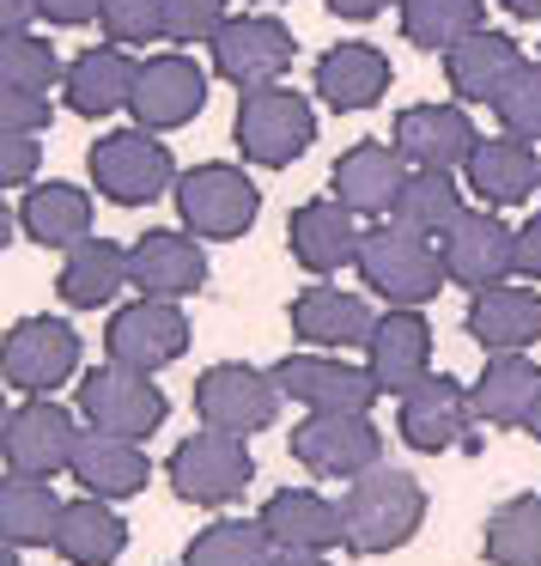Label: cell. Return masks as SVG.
Returning <instances> with one entry per match:
<instances>
[{"label":"cell","mask_w":541,"mask_h":566,"mask_svg":"<svg viewBox=\"0 0 541 566\" xmlns=\"http://www.w3.org/2000/svg\"><path fill=\"white\" fill-rule=\"evenodd\" d=\"M347 512V554H395L426 524V488L407 469H365L341 500Z\"/></svg>","instance_id":"obj_1"},{"label":"cell","mask_w":541,"mask_h":566,"mask_svg":"<svg viewBox=\"0 0 541 566\" xmlns=\"http://www.w3.org/2000/svg\"><path fill=\"white\" fill-rule=\"evenodd\" d=\"M359 281L395 311H420L426 298H438V286H450L444 274V250H432V238L407 232V226H371L365 250H359Z\"/></svg>","instance_id":"obj_2"},{"label":"cell","mask_w":541,"mask_h":566,"mask_svg":"<svg viewBox=\"0 0 541 566\" xmlns=\"http://www.w3.org/2000/svg\"><path fill=\"white\" fill-rule=\"evenodd\" d=\"M237 153L250 165H268V171H286L293 159H305L310 140H317V111L310 98L286 86H262V92H244L237 98Z\"/></svg>","instance_id":"obj_3"},{"label":"cell","mask_w":541,"mask_h":566,"mask_svg":"<svg viewBox=\"0 0 541 566\" xmlns=\"http://www.w3.org/2000/svg\"><path fill=\"white\" fill-rule=\"evenodd\" d=\"M165 475H171V493L183 505H225L256 481V457H250V444L237 439V432L201 427L171 451Z\"/></svg>","instance_id":"obj_4"},{"label":"cell","mask_w":541,"mask_h":566,"mask_svg":"<svg viewBox=\"0 0 541 566\" xmlns=\"http://www.w3.org/2000/svg\"><path fill=\"white\" fill-rule=\"evenodd\" d=\"M92 184L116 201V208H147L159 201L177 177V159L152 128H123V135H104L92 140Z\"/></svg>","instance_id":"obj_5"},{"label":"cell","mask_w":541,"mask_h":566,"mask_svg":"<svg viewBox=\"0 0 541 566\" xmlns=\"http://www.w3.org/2000/svg\"><path fill=\"white\" fill-rule=\"evenodd\" d=\"M177 213H183V226L195 238H244L250 226H256V213H262V189L250 184L237 165H220V159H208V165H189L183 171V184H177Z\"/></svg>","instance_id":"obj_6"},{"label":"cell","mask_w":541,"mask_h":566,"mask_svg":"<svg viewBox=\"0 0 541 566\" xmlns=\"http://www.w3.org/2000/svg\"><path fill=\"white\" fill-rule=\"evenodd\" d=\"M86 439V427H74L62 402L50 396H31L7 415V432H0V457H7V475H31V481H50L62 469H74V451Z\"/></svg>","instance_id":"obj_7"},{"label":"cell","mask_w":541,"mask_h":566,"mask_svg":"<svg viewBox=\"0 0 541 566\" xmlns=\"http://www.w3.org/2000/svg\"><path fill=\"white\" fill-rule=\"evenodd\" d=\"M195 415L213 432L250 439V432L274 427V415H280V384H274V371H256L244 359H220L195 384Z\"/></svg>","instance_id":"obj_8"},{"label":"cell","mask_w":541,"mask_h":566,"mask_svg":"<svg viewBox=\"0 0 541 566\" xmlns=\"http://www.w3.org/2000/svg\"><path fill=\"white\" fill-rule=\"evenodd\" d=\"M79 415H86L98 432H116V439L147 444L152 432L165 427L171 402H165V390L152 378H140V371L98 366V371H86V378H79Z\"/></svg>","instance_id":"obj_9"},{"label":"cell","mask_w":541,"mask_h":566,"mask_svg":"<svg viewBox=\"0 0 541 566\" xmlns=\"http://www.w3.org/2000/svg\"><path fill=\"white\" fill-rule=\"evenodd\" d=\"M183 347H189V317L171 298H135V305H123L110 317V329H104L110 366L140 371V378H152L159 366L183 359Z\"/></svg>","instance_id":"obj_10"},{"label":"cell","mask_w":541,"mask_h":566,"mask_svg":"<svg viewBox=\"0 0 541 566\" xmlns=\"http://www.w3.org/2000/svg\"><path fill=\"white\" fill-rule=\"evenodd\" d=\"M274 384L310 415H371V402L383 396L371 366H347L341 354H293L274 366Z\"/></svg>","instance_id":"obj_11"},{"label":"cell","mask_w":541,"mask_h":566,"mask_svg":"<svg viewBox=\"0 0 541 566\" xmlns=\"http://www.w3.org/2000/svg\"><path fill=\"white\" fill-rule=\"evenodd\" d=\"M293 457L310 475L359 481L383 463V432L371 427V415H305L293 427Z\"/></svg>","instance_id":"obj_12"},{"label":"cell","mask_w":541,"mask_h":566,"mask_svg":"<svg viewBox=\"0 0 541 566\" xmlns=\"http://www.w3.org/2000/svg\"><path fill=\"white\" fill-rule=\"evenodd\" d=\"M0 366H7V384L19 396H50L79 371V335L62 317H25L7 329Z\"/></svg>","instance_id":"obj_13"},{"label":"cell","mask_w":541,"mask_h":566,"mask_svg":"<svg viewBox=\"0 0 541 566\" xmlns=\"http://www.w3.org/2000/svg\"><path fill=\"white\" fill-rule=\"evenodd\" d=\"M208 50H213V74L244 86V92L274 86V80H286V67H293V38H286V25L268 13L225 19Z\"/></svg>","instance_id":"obj_14"},{"label":"cell","mask_w":541,"mask_h":566,"mask_svg":"<svg viewBox=\"0 0 541 566\" xmlns=\"http://www.w3.org/2000/svg\"><path fill=\"white\" fill-rule=\"evenodd\" d=\"M444 250V274L468 293H487V286H505L517 274V226H505L499 213L468 208L450 232L438 238Z\"/></svg>","instance_id":"obj_15"},{"label":"cell","mask_w":541,"mask_h":566,"mask_svg":"<svg viewBox=\"0 0 541 566\" xmlns=\"http://www.w3.org/2000/svg\"><path fill=\"white\" fill-rule=\"evenodd\" d=\"M390 147L402 159H414V171H456V165L475 159V123H468L463 104H407L390 128Z\"/></svg>","instance_id":"obj_16"},{"label":"cell","mask_w":541,"mask_h":566,"mask_svg":"<svg viewBox=\"0 0 541 566\" xmlns=\"http://www.w3.org/2000/svg\"><path fill=\"white\" fill-rule=\"evenodd\" d=\"M286 244H293V262L305 274H341L347 262H359L365 250V232H359V213L341 208L335 196L298 201L293 220H286Z\"/></svg>","instance_id":"obj_17"},{"label":"cell","mask_w":541,"mask_h":566,"mask_svg":"<svg viewBox=\"0 0 541 566\" xmlns=\"http://www.w3.org/2000/svg\"><path fill=\"white\" fill-rule=\"evenodd\" d=\"M475 396L463 390L456 378H420L414 390L402 396V415H395V427H402V439L414 444V451H450V444H463V451H475Z\"/></svg>","instance_id":"obj_18"},{"label":"cell","mask_w":541,"mask_h":566,"mask_svg":"<svg viewBox=\"0 0 541 566\" xmlns=\"http://www.w3.org/2000/svg\"><path fill=\"white\" fill-rule=\"evenodd\" d=\"M201 104H208V74H201L189 55H152V62H140V80H135V128H183L201 116Z\"/></svg>","instance_id":"obj_19"},{"label":"cell","mask_w":541,"mask_h":566,"mask_svg":"<svg viewBox=\"0 0 541 566\" xmlns=\"http://www.w3.org/2000/svg\"><path fill=\"white\" fill-rule=\"evenodd\" d=\"M256 524L268 530L274 548L329 554L335 542L347 548V512L335 500H322V493H310V488H274L268 500H262Z\"/></svg>","instance_id":"obj_20"},{"label":"cell","mask_w":541,"mask_h":566,"mask_svg":"<svg viewBox=\"0 0 541 566\" xmlns=\"http://www.w3.org/2000/svg\"><path fill=\"white\" fill-rule=\"evenodd\" d=\"M329 184H335V201H341V208L365 213V220H383V213H395V201H402L407 165H402V153L383 147V140H359V147H347L341 159H335Z\"/></svg>","instance_id":"obj_21"},{"label":"cell","mask_w":541,"mask_h":566,"mask_svg":"<svg viewBox=\"0 0 541 566\" xmlns=\"http://www.w3.org/2000/svg\"><path fill=\"white\" fill-rule=\"evenodd\" d=\"M365 366L383 396H407L420 378H432V323L420 311H383L365 342Z\"/></svg>","instance_id":"obj_22"},{"label":"cell","mask_w":541,"mask_h":566,"mask_svg":"<svg viewBox=\"0 0 541 566\" xmlns=\"http://www.w3.org/2000/svg\"><path fill=\"white\" fill-rule=\"evenodd\" d=\"M128 262H135L140 298H171L177 305V298L208 286V256H201L195 232H140Z\"/></svg>","instance_id":"obj_23"},{"label":"cell","mask_w":541,"mask_h":566,"mask_svg":"<svg viewBox=\"0 0 541 566\" xmlns=\"http://www.w3.org/2000/svg\"><path fill=\"white\" fill-rule=\"evenodd\" d=\"M371 329H378V317H371V305L359 293H341V286H305V293L293 298V335L305 347H329V354H341V347H365Z\"/></svg>","instance_id":"obj_24"},{"label":"cell","mask_w":541,"mask_h":566,"mask_svg":"<svg viewBox=\"0 0 541 566\" xmlns=\"http://www.w3.org/2000/svg\"><path fill=\"white\" fill-rule=\"evenodd\" d=\"M523 67H529L523 50L511 38H499V31H475L468 43H456L444 55V80H450V92L463 104H499Z\"/></svg>","instance_id":"obj_25"},{"label":"cell","mask_w":541,"mask_h":566,"mask_svg":"<svg viewBox=\"0 0 541 566\" xmlns=\"http://www.w3.org/2000/svg\"><path fill=\"white\" fill-rule=\"evenodd\" d=\"M468 335L487 354H523L541 342V293L535 286H487L468 298Z\"/></svg>","instance_id":"obj_26"},{"label":"cell","mask_w":541,"mask_h":566,"mask_svg":"<svg viewBox=\"0 0 541 566\" xmlns=\"http://www.w3.org/2000/svg\"><path fill=\"white\" fill-rule=\"evenodd\" d=\"M390 92V55L371 50V43H335L317 55V98L335 116L371 111V104Z\"/></svg>","instance_id":"obj_27"},{"label":"cell","mask_w":541,"mask_h":566,"mask_svg":"<svg viewBox=\"0 0 541 566\" xmlns=\"http://www.w3.org/2000/svg\"><path fill=\"white\" fill-rule=\"evenodd\" d=\"M67 475H74L92 500H135V493L152 481V463H147V451H140L135 439H116V432L86 427Z\"/></svg>","instance_id":"obj_28"},{"label":"cell","mask_w":541,"mask_h":566,"mask_svg":"<svg viewBox=\"0 0 541 566\" xmlns=\"http://www.w3.org/2000/svg\"><path fill=\"white\" fill-rule=\"evenodd\" d=\"M468 184H475V196L492 201V208H523L541 189V153L517 135H492V140H480L475 159H468Z\"/></svg>","instance_id":"obj_29"},{"label":"cell","mask_w":541,"mask_h":566,"mask_svg":"<svg viewBox=\"0 0 541 566\" xmlns=\"http://www.w3.org/2000/svg\"><path fill=\"white\" fill-rule=\"evenodd\" d=\"M135 80H140V67L128 62V50H116V43H98V50H86V55H74L67 62V111L74 116H110V111H123V104H135Z\"/></svg>","instance_id":"obj_30"},{"label":"cell","mask_w":541,"mask_h":566,"mask_svg":"<svg viewBox=\"0 0 541 566\" xmlns=\"http://www.w3.org/2000/svg\"><path fill=\"white\" fill-rule=\"evenodd\" d=\"M128 281H135L128 250L110 244V238H86L79 250H67L62 274H55V293H62V305H74V311H98V305H110Z\"/></svg>","instance_id":"obj_31"},{"label":"cell","mask_w":541,"mask_h":566,"mask_svg":"<svg viewBox=\"0 0 541 566\" xmlns=\"http://www.w3.org/2000/svg\"><path fill=\"white\" fill-rule=\"evenodd\" d=\"M19 226L43 250H79L92 238V196L79 184H38L19 201Z\"/></svg>","instance_id":"obj_32"},{"label":"cell","mask_w":541,"mask_h":566,"mask_svg":"<svg viewBox=\"0 0 541 566\" xmlns=\"http://www.w3.org/2000/svg\"><path fill=\"white\" fill-rule=\"evenodd\" d=\"M55 554H62L67 566H110L116 554L128 548V524L110 512L104 500H67L62 505V524H55Z\"/></svg>","instance_id":"obj_33"},{"label":"cell","mask_w":541,"mask_h":566,"mask_svg":"<svg viewBox=\"0 0 541 566\" xmlns=\"http://www.w3.org/2000/svg\"><path fill=\"white\" fill-rule=\"evenodd\" d=\"M468 396H475L480 420H492V427H523L535 396H541V371L529 366V354H492Z\"/></svg>","instance_id":"obj_34"},{"label":"cell","mask_w":541,"mask_h":566,"mask_svg":"<svg viewBox=\"0 0 541 566\" xmlns=\"http://www.w3.org/2000/svg\"><path fill=\"white\" fill-rule=\"evenodd\" d=\"M0 524H7V548H50L55 524H62V500L50 481L7 475L0 481Z\"/></svg>","instance_id":"obj_35"},{"label":"cell","mask_w":541,"mask_h":566,"mask_svg":"<svg viewBox=\"0 0 541 566\" xmlns=\"http://www.w3.org/2000/svg\"><path fill=\"white\" fill-rule=\"evenodd\" d=\"M475 31H487V7L480 0H407L402 7V38L414 50H444L468 43Z\"/></svg>","instance_id":"obj_36"},{"label":"cell","mask_w":541,"mask_h":566,"mask_svg":"<svg viewBox=\"0 0 541 566\" xmlns=\"http://www.w3.org/2000/svg\"><path fill=\"white\" fill-rule=\"evenodd\" d=\"M463 189H456V177L450 171H407V184H402V201H395V213L390 220L395 226H407V232H420V238H432V232H450L456 220H463Z\"/></svg>","instance_id":"obj_37"},{"label":"cell","mask_w":541,"mask_h":566,"mask_svg":"<svg viewBox=\"0 0 541 566\" xmlns=\"http://www.w3.org/2000/svg\"><path fill=\"white\" fill-rule=\"evenodd\" d=\"M480 554L492 566H541V493H517L487 517Z\"/></svg>","instance_id":"obj_38"},{"label":"cell","mask_w":541,"mask_h":566,"mask_svg":"<svg viewBox=\"0 0 541 566\" xmlns=\"http://www.w3.org/2000/svg\"><path fill=\"white\" fill-rule=\"evenodd\" d=\"M274 542L268 530L256 524V517H220V524H208L195 542H189V560L183 566H268Z\"/></svg>","instance_id":"obj_39"},{"label":"cell","mask_w":541,"mask_h":566,"mask_svg":"<svg viewBox=\"0 0 541 566\" xmlns=\"http://www.w3.org/2000/svg\"><path fill=\"white\" fill-rule=\"evenodd\" d=\"M0 80H7V92H43V98H50V86L67 74H62V62H55V43L25 31V38L0 43Z\"/></svg>","instance_id":"obj_40"},{"label":"cell","mask_w":541,"mask_h":566,"mask_svg":"<svg viewBox=\"0 0 541 566\" xmlns=\"http://www.w3.org/2000/svg\"><path fill=\"white\" fill-rule=\"evenodd\" d=\"M104 38L116 50H135V43L165 38V0H104Z\"/></svg>","instance_id":"obj_41"},{"label":"cell","mask_w":541,"mask_h":566,"mask_svg":"<svg viewBox=\"0 0 541 566\" xmlns=\"http://www.w3.org/2000/svg\"><path fill=\"white\" fill-rule=\"evenodd\" d=\"M492 111H499L505 135H517V140H529V147H535V140H541V62H529Z\"/></svg>","instance_id":"obj_42"},{"label":"cell","mask_w":541,"mask_h":566,"mask_svg":"<svg viewBox=\"0 0 541 566\" xmlns=\"http://www.w3.org/2000/svg\"><path fill=\"white\" fill-rule=\"evenodd\" d=\"M225 25V0H165V38L171 43H213Z\"/></svg>","instance_id":"obj_43"},{"label":"cell","mask_w":541,"mask_h":566,"mask_svg":"<svg viewBox=\"0 0 541 566\" xmlns=\"http://www.w3.org/2000/svg\"><path fill=\"white\" fill-rule=\"evenodd\" d=\"M50 116L55 111L43 92H0V123H7V135H43Z\"/></svg>","instance_id":"obj_44"},{"label":"cell","mask_w":541,"mask_h":566,"mask_svg":"<svg viewBox=\"0 0 541 566\" xmlns=\"http://www.w3.org/2000/svg\"><path fill=\"white\" fill-rule=\"evenodd\" d=\"M0 171H7V184H31V177H38V135H7Z\"/></svg>","instance_id":"obj_45"},{"label":"cell","mask_w":541,"mask_h":566,"mask_svg":"<svg viewBox=\"0 0 541 566\" xmlns=\"http://www.w3.org/2000/svg\"><path fill=\"white\" fill-rule=\"evenodd\" d=\"M38 19H50V25H92V19H104V0H38Z\"/></svg>","instance_id":"obj_46"},{"label":"cell","mask_w":541,"mask_h":566,"mask_svg":"<svg viewBox=\"0 0 541 566\" xmlns=\"http://www.w3.org/2000/svg\"><path fill=\"white\" fill-rule=\"evenodd\" d=\"M517 274L541 281V213L529 226H517Z\"/></svg>","instance_id":"obj_47"},{"label":"cell","mask_w":541,"mask_h":566,"mask_svg":"<svg viewBox=\"0 0 541 566\" xmlns=\"http://www.w3.org/2000/svg\"><path fill=\"white\" fill-rule=\"evenodd\" d=\"M322 7H329L335 19H347V25H365V19H378L390 0H322Z\"/></svg>","instance_id":"obj_48"},{"label":"cell","mask_w":541,"mask_h":566,"mask_svg":"<svg viewBox=\"0 0 541 566\" xmlns=\"http://www.w3.org/2000/svg\"><path fill=\"white\" fill-rule=\"evenodd\" d=\"M7 7V38H25V19L38 13V0H0Z\"/></svg>","instance_id":"obj_49"},{"label":"cell","mask_w":541,"mask_h":566,"mask_svg":"<svg viewBox=\"0 0 541 566\" xmlns=\"http://www.w3.org/2000/svg\"><path fill=\"white\" fill-rule=\"evenodd\" d=\"M268 566H329V560H322V554H298V548H274Z\"/></svg>","instance_id":"obj_50"},{"label":"cell","mask_w":541,"mask_h":566,"mask_svg":"<svg viewBox=\"0 0 541 566\" xmlns=\"http://www.w3.org/2000/svg\"><path fill=\"white\" fill-rule=\"evenodd\" d=\"M505 13H517V19H541V0H499Z\"/></svg>","instance_id":"obj_51"},{"label":"cell","mask_w":541,"mask_h":566,"mask_svg":"<svg viewBox=\"0 0 541 566\" xmlns=\"http://www.w3.org/2000/svg\"><path fill=\"white\" fill-rule=\"evenodd\" d=\"M523 427H529V432H535V439H541V396H535V408H529V420H523Z\"/></svg>","instance_id":"obj_52"},{"label":"cell","mask_w":541,"mask_h":566,"mask_svg":"<svg viewBox=\"0 0 541 566\" xmlns=\"http://www.w3.org/2000/svg\"><path fill=\"white\" fill-rule=\"evenodd\" d=\"M7 566H19V548H7Z\"/></svg>","instance_id":"obj_53"},{"label":"cell","mask_w":541,"mask_h":566,"mask_svg":"<svg viewBox=\"0 0 541 566\" xmlns=\"http://www.w3.org/2000/svg\"><path fill=\"white\" fill-rule=\"evenodd\" d=\"M402 7H407V0H402Z\"/></svg>","instance_id":"obj_54"}]
</instances>
